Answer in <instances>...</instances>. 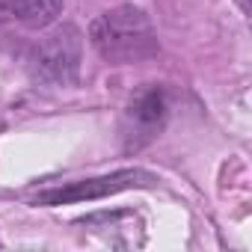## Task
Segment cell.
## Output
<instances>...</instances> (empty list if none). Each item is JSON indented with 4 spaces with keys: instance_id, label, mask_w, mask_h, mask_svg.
I'll list each match as a JSON object with an SVG mask.
<instances>
[{
    "instance_id": "obj_1",
    "label": "cell",
    "mask_w": 252,
    "mask_h": 252,
    "mask_svg": "<svg viewBox=\"0 0 252 252\" xmlns=\"http://www.w3.org/2000/svg\"><path fill=\"white\" fill-rule=\"evenodd\" d=\"M89 39L95 51L116 65L140 63L158 54V33L140 6H116L98 15L89 27Z\"/></svg>"
},
{
    "instance_id": "obj_2",
    "label": "cell",
    "mask_w": 252,
    "mask_h": 252,
    "mask_svg": "<svg viewBox=\"0 0 252 252\" xmlns=\"http://www.w3.org/2000/svg\"><path fill=\"white\" fill-rule=\"evenodd\" d=\"M80 30L71 24H63L42 36L27 57V68L36 83L45 86H71L80 74Z\"/></svg>"
},
{
    "instance_id": "obj_3",
    "label": "cell",
    "mask_w": 252,
    "mask_h": 252,
    "mask_svg": "<svg viewBox=\"0 0 252 252\" xmlns=\"http://www.w3.org/2000/svg\"><path fill=\"white\" fill-rule=\"evenodd\" d=\"M158 178L146 169H122L113 175H101V178H86V181H71L65 187H51L42 190L36 196V205H68V202H92V199H104L110 193L128 190V187H152Z\"/></svg>"
},
{
    "instance_id": "obj_4",
    "label": "cell",
    "mask_w": 252,
    "mask_h": 252,
    "mask_svg": "<svg viewBox=\"0 0 252 252\" xmlns=\"http://www.w3.org/2000/svg\"><path fill=\"white\" fill-rule=\"evenodd\" d=\"M169 116V104H166V95L160 89H146L140 92L128 110H125V137H128V146H143L149 143Z\"/></svg>"
},
{
    "instance_id": "obj_5",
    "label": "cell",
    "mask_w": 252,
    "mask_h": 252,
    "mask_svg": "<svg viewBox=\"0 0 252 252\" xmlns=\"http://www.w3.org/2000/svg\"><path fill=\"white\" fill-rule=\"evenodd\" d=\"M63 0H0V21H18L24 27H48L57 21Z\"/></svg>"
},
{
    "instance_id": "obj_6",
    "label": "cell",
    "mask_w": 252,
    "mask_h": 252,
    "mask_svg": "<svg viewBox=\"0 0 252 252\" xmlns=\"http://www.w3.org/2000/svg\"><path fill=\"white\" fill-rule=\"evenodd\" d=\"M237 3H240V9H243V12H249V0H237Z\"/></svg>"
}]
</instances>
